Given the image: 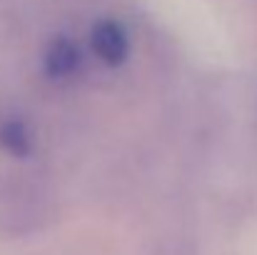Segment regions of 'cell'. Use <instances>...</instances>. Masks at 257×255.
<instances>
[{
    "mask_svg": "<svg viewBox=\"0 0 257 255\" xmlns=\"http://www.w3.org/2000/svg\"><path fill=\"white\" fill-rule=\"evenodd\" d=\"M92 50L105 65H122L130 55V43L127 33L122 30L120 23L115 20H100L92 28Z\"/></svg>",
    "mask_w": 257,
    "mask_h": 255,
    "instance_id": "1",
    "label": "cell"
},
{
    "mask_svg": "<svg viewBox=\"0 0 257 255\" xmlns=\"http://www.w3.org/2000/svg\"><path fill=\"white\" fill-rule=\"evenodd\" d=\"M43 68L50 80H65L73 78L80 68V50L73 40L65 35H58L50 40L45 55H43Z\"/></svg>",
    "mask_w": 257,
    "mask_h": 255,
    "instance_id": "2",
    "label": "cell"
},
{
    "mask_svg": "<svg viewBox=\"0 0 257 255\" xmlns=\"http://www.w3.org/2000/svg\"><path fill=\"white\" fill-rule=\"evenodd\" d=\"M0 150L13 158H28L33 150L30 133L20 118H3L0 120Z\"/></svg>",
    "mask_w": 257,
    "mask_h": 255,
    "instance_id": "3",
    "label": "cell"
}]
</instances>
